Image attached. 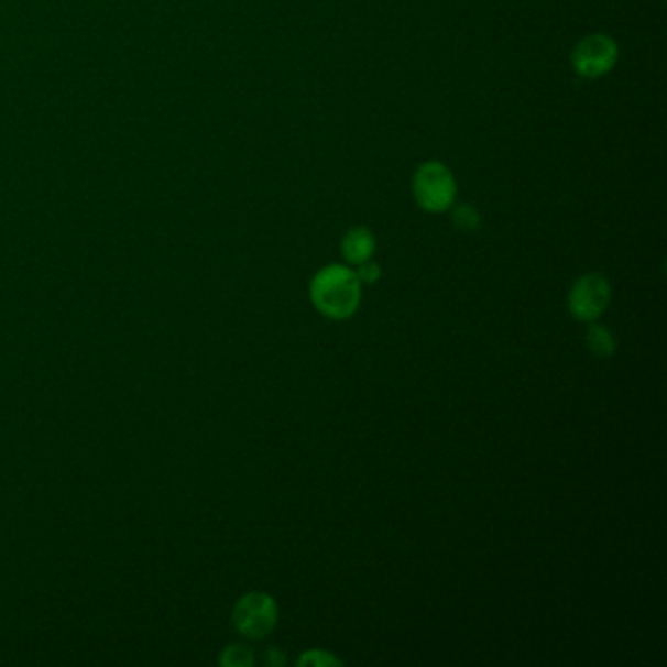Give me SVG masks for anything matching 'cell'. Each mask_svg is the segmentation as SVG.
<instances>
[{
  "label": "cell",
  "mask_w": 667,
  "mask_h": 667,
  "mask_svg": "<svg viewBox=\"0 0 667 667\" xmlns=\"http://www.w3.org/2000/svg\"><path fill=\"white\" fill-rule=\"evenodd\" d=\"M309 298L321 316L349 319L359 309L362 284L349 266L329 264L314 276Z\"/></svg>",
  "instance_id": "obj_1"
},
{
  "label": "cell",
  "mask_w": 667,
  "mask_h": 667,
  "mask_svg": "<svg viewBox=\"0 0 667 667\" xmlns=\"http://www.w3.org/2000/svg\"><path fill=\"white\" fill-rule=\"evenodd\" d=\"M413 194L423 210L440 214L452 208L457 198V181L439 161L423 163L413 176Z\"/></svg>",
  "instance_id": "obj_2"
},
{
  "label": "cell",
  "mask_w": 667,
  "mask_h": 667,
  "mask_svg": "<svg viewBox=\"0 0 667 667\" xmlns=\"http://www.w3.org/2000/svg\"><path fill=\"white\" fill-rule=\"evenodd\" d=\"M231 621L249 641H263L278 624V605L269 593L251 591L236 603Z\"/></svg>",
  "instance_id": "obj_3"
},
{
  "label": "cell",
  "mask_w": 667,
  "mask_h": 667,
  "mask_svg": "<svg viewBox=\"0 0 667 667\" xmlns=\"http://www.w3.org/2000/svg\"><path fill=\"white\" fill-rule=\"evenodd\" d=\"M611 304V284L603 274L589 273L573 282L568 294L571 316L583 324H593L605 314Z\"/></svg>",
  "instance_id": "obj_4"
},
{
  "label": "cell",
  "mask_w": 667,
  "mask_h": 667,
  "mask_svg": "<svg viewBox=\"0 0 667 667\" xmlns=\"http://www.w3.org/2000/svg\"><path fill=\"white\" fill-rule=\"evenodd\" d=\"M619 59V45L611 35L591 34L583 37L571 53V65L580 77L599 79L613 69Z\"/></svg>",
  "instance_id": "obj_5"
},
{
  "label": "cell",
  "mask_w": 667,
  "mask_h": 667,
  "mask_svg": "<svg viewBox=\"0 0 667 667\" xmlns=\"http://www.w3.org/2000/svg\"><path fill=\"white\" fill-rule=\"evenodd\" d=\"M341 251L345 261L349 264L364 263L374 255L376 251V238L367 228H351L341 241Z\"/></svg>",
  "instance_id": "obj_6"
},
{
  "label": "cell",
  "mask_w": 667,
  "mask_h": 667,
  "mask_svg": "<svg viewBox=\"0 0 667 667\" xmlns=\"http://www.w3.org/2000/svg\"><path fill=\"white\" fill-rule=\"evenodd\" d=\"M586 345L589 351L593 352L599 359H611L616 351L615 335L611 334V329L605 326L589 327L586 334Z\"/></svg>",
  "instance_id": "obj_7"
},
{
  "label": "cell",
  "mask_w": 667,
  "mask_h": 667,
  "mask_svg": "<svg viewBox=\"0 0 667 667\" xmlns=\"http://www.w3.org/2000/svg\"><path fill=\"white\" fill-rule=\"evenodd\" d=\"M220 664L223 667H253L255 654L245 644H231L221 652Z\"/></svg>",
  "instance_id": "obj_8"
},
{
  "label": "cell",
  "mask_w": 667,
  "mask_h": 667,
  "mask_svg": "<svg viewBox=\"0 0 667 667\" xmlns=\"http://www.w3.org/2000/svg\"><path fill=\"white\" fill-rule=\"evenodd\" d=\"M299 667H339L342 666L341 659L327 650L304 652L298 659Z\"/></svg>",
  "instance_id": "obj_9"
},
{
  "label": "cell",
  "mask_w": 667,
  "mask_h": 667,
  "mask_svg": "<svg viewBox=\"0 0 667 667\" xmlns=\"http://www.w3.org/2000/svg\"><path fill=\"white\" fill-rule=\"evenodd\" d=\"M452 221L458 229L462 231H474L480 226V214L470 206V204H462L458 206L455 214H452Z\"/></svg>",
  "instance_id": "obj_10"
},
{
  "label": "cell",
  "mask_w": 667,
  "mask_h": 667,
  "mask_svg": "<svg viewBox=\"0 0 667 667\" xmlns=\"http://www.w3.org/2000/svg\"><path fill=\"white\" fill-rule=\"evenodd\" d=\"M359 269L354 271L357 273V278H359L360 284H376L380 281V276H382V269H380V264L374 263L372 259L369 261H364V263L357 264Z\"/></svg>",
  "instance_id": "obj_11"
},
{
  "label": "cell",
  "mask_w": 667,
  "mask_h": 667,
  "mask_svg": "<svg viewBox=\"0 0 667 667\" xmlns=\"http://www.w3.org/2000/svg\"><path fill=\"white\" fill-rule=\"evenodd\" d=\"M266 664L276 667L284 666V664H286L284 652L278 650V648H271V650L266 652Z\"/></svg>",
  "instance_id": "obj_12"
}]
</instances>
